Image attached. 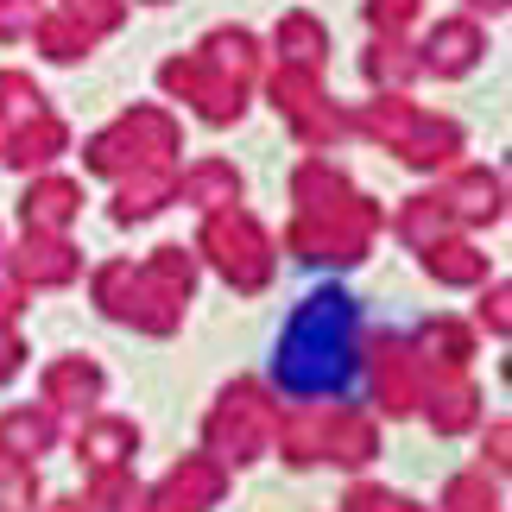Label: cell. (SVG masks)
<instances>
[{"mask_svg": "<svg viewBox=\"0 0 512 512\" xmlns=\"http://www.w3.org/2000/svg\"><path fill=\"white\" fill-rule=\"evenodd\" d=\"M348 336H354V310L348 298L336 291H323V298H310L298 310V323H291L285 336V354H279V373L291 386H336L348 373Z\"/></svg>", "mask_w": 512, "mask_h": 512, "instance_id": "1", "label": "cell"}, {"mask_svg": "<svg viewBox=\"0 0 512 512\" xmlns=\"http://www.w3.org/2000/svg\"><path fill=\"white\" fill-rule=\"evenodd\" d=\"M159 83L177 95V102H190L196 114H203L209 127H228V121H241V108H247V89L241 83H228L215 64H203V57H171V64L159 70Z\"/></svg>", "mask_w": 512, "mask_h": 512, "instance_id": "3", "label": "cell"}, {"mask_svg": "<svg viewBox=\"0 0 512 512\" xmlns=\"http://www.w3.org/2000/svg\"><path fill=\"white\" fill-rule=\"evenodd\" d=\"M70 253L64 247H26V272L32 279H45V285H57V279H70Z\"/></svg>", "mask_w": 512, "mask_h": 512, "instance_id": "25", "label": "cell"}, {"mask_svg": "<svg viewBox=\"0 0 512 512\" xmlns=\"http://www.w3.org/2000/svg\"><path fill=\"white\" fill-rule=\"evenodd\" d=\"M215 494H222V475H215L209 462H190V468H177V475L165 481L159 512H203Z\"/></svg>", "mask_w": 512, "mask_h": 512, "instance_id": "12", "label": "cell"}, {"mask_svg": "<svg viewBox=\"0 0 512 512\" xmlns=\"http://www.w3.org/2000/svg\"><path fill=\"white\" fill-rule=\"evenodd\" d=\"M57 13H64L70 26H76V32H83L89 45H95V38H108V32L127 19V0H64Z\"/></svg>", "mask_w": 512, "mask_h": 512, "instance_id": "14", "label": "cell"}, {"mask_svg": "<svg viewBox=\"0 0 512 512\" xmlns=\"http://www.w3.org/2000/svg\"><path fill=\"white\" fill-rule=\"evenodd\" d=\"M51 399H95L102 392V373L95 367H76V361H64V367H51Z\"/></svg>", "mask_w": 512, "mask_h": 512, "instance_id": "20", "label": "cell"}, {"mask_svg": "<svg viewBox=\"0 0 512 512\" xmlns=\"http://www.w3.org/2000/svg\"><path fill=\"white\" fill-rule=\"evenodd\" d=\"M196 57H203V64H215L228 83H241V89L260 76V38H253L247 26H215L203 45H196Z\"/></svg>", "mask_w": 512, "mask_h": 512, "instance_id": "9", "label": "cell"}, {"mask_svg": "<svg viewBox=\"0 0 512 512\" xmlns=\"http://www.w3.org/2000/svg\"><path fill=\"white\" fill-rule=\"evenodd\" d=\"M354 506H361V512H418V506H405V500H386V494H354Z\"/></svg>", "mask_w": 512, "mask_h": 512, "instance_id": "27", "label": "cell"}, {"mask_svg": "<svg viewBox=\"0 0 512 512\" xmlns=\"http://www.w3.org/2000/svg\"><path fill=\"white\" fill-rule=\"evenodd\" d=\"M0 443L7 449H26V456H38V449L51 443V424L32 418V411H13V418H0Z\"/></svg>", "mask_w": 512, "mask_h": 512, "instance_id": "19", "label": "cell"}, {"mask_svg": "<svg viewBox=\"0 0 512 512\" xmlns=\"http://www.w3.org/2000/svg\"><path fill=\"white\" fill-rule=\"evenodd\" d=\"M437 279H449V285H468V279H481V260L468 247H430V260H424Z\"/></svg>", "mask_w": 512, "mask_h": 512, "instance_id": "22", "label": "cell"}, {"mask_svg": "<svg viewBox=\"0 0 512 512\" xmlns=\"http://www.w3.org/2000/svg\"><path fill=\"white\" fill-rule=\"evenodd\" d=\"M26 38H32V51H45V57H51V64H76V57H89V38L76 32L57 7H51V13H38Z\"/></svg>", "mask_w": 512, "mask_h": 512, "instance_id": "13", "label": "cell"}, {"mask_svg": "<svg viewBox=\"0 0 512 512\" xmlns=\"http://www.w3.org/2000/svg\"><path fill=\"white\" fill-rule=\"evenodd\" d=\"M38 13H45L38 0H0V45H13V38H26Z\"/></svg>", "mask_w": 512, "mask_h": 512, "instance_id": "26", "label": "cell"}, {"mask_svg": "<svg viewBox=\"0 0 512 512\" xmlns=\"http://www.w3.org/2000/svg\"><path fill=\"white\" fill-rule=\"evenodd\" d=\"M70 209H76V190H70V184H38V190L26 196V222H45V228H57Z\"/></svg>", "mask_w": 512, "mask_h": 512, "instance_id": "18", "label": "cell"}, {"mask_svg": "<svg viewBox=\"0 0 512 512\" xmlns=\"http://www.w3.org/2000/svg\"><path fill=\"white\" fill-rule=\"evenodd\" d=\"M260 437H266V405H260V392H253V386L228 392L222 411H215V443H222L234 462H253Z\"/></svg>", "mask_w": 512, "mask_h": 512, "instance_id": "8", "label": "cell"}, {"mask_svg": "<svg viewBox=\"0 0 512 512\" xmlns=\"http://www.w3.org/2000/svg\"><path fill=\"white\" fill-rule=\"evenodd\" d=\"M361 70H367V83H373V89H405L424 64H418V51H411L405 38H373L367 57H361Z\"/></svg>", "mask_w": 512, "mask_h": 512, "instance_id": "10", "label": "cell"}, {"mask_svg": "<svg viewBox=\"0 0 512 512\" xmlns=\"http://www.w3.org/2000/svg\"><path fill=\"white\" fill-rule=\"evenodd\" d=\"M203 247L215 253V266H222L234 285H247V291L266 285V241H260V228H253L247 215H215Z\"/></svg>", "mask_w": 512, "mask_h": 512, "instance_id": "4", "label": "cell"}, {"mask_svg": "<svg viewBox=\"0 0 512 512\" xmlns=\"http://www.w3.org/2000/svg\"><path fill=\"white\" fill-rule=\"evenodd\" d=\"M512 7V0H468V13H487V19H500Z\"/></svg>", "mask_w": 512, "mask_h": 512, "instance_id": "28", "label": "cell"}, {"mask_svg": "<svg viewBox=\"0 0 512 512\" xmlns=\"http://www.w3.org/2000/svg\"><path fill=\"white\" fill-rule=\"evenodd\" d=\"M411 19H418V0H367V26L380 38H399Z\"/></svg>", "mask_w": 512, "mask_h": 512, "instance_id": "23", "label": "cell"}, {"mask_svg": "<svg viewBox=\"0 0 512 512\" xmlns=\"http://www.w3.org/2000/svg\"><path fill=\"white\" fill-rule=\"evenodd\" d=\"M272 102H279V114L304 133L310 146L329 140V133H342V114L323 102V89H317V76H310V70H285L279 64V76H272Z\"/></svg>", "mask_w": 512, "mask_h": 512, "instance_id": "5", "label": "cell"}, {"mask_svg": "<svg viewBox=\"0 0 512 512\" xmlns=\"http://www.w3.org/2000/svg\"><path fill=\"white\" fill-rule=\"evenodd\" d=\"M83 449H89L95 462H121L127 449H133V430L127 424H95L89 437H83Z\"/></svg>", "mask_w": 512, "mask_h": 512, "instance_id": "24", "label": "cell"}, {"mask_svg": "<svg viewBox=\"0 0 512 512\" xmlns=\"http://www.w3.org/2000/svg\"><path fill=\"white\" fill-rule=\"evenodd\" d=\"M272 45H279V64L285 70H310V76H317L323 57H329V26L310 7H285L279 26H272Z\"/></svg>", "mask_w": 512, "mask_h": 512, "instance_id": "7", "label": "cell"}, {"mask_svg": "<svg viewBox=\"0 0 512 512\" xmlns=\"http://www.w3.org/2000/svg\"><path fill=\"white\" fill-rule=\"evenodd\" d=\"M481 57H487V38H481V26H475V13L437 19V26L424 32V45H418V64L437 70V76H468Z\"/></svg>", "mask_w": 512, "mask_h": 512, "instance_id": "6", "label": "cell"}, {"mask_svg": "<svg viewBox=\"0 0 512 512\" xmlns=\"http://www.w3.org/2000/svg\"><path fill=\"white\" fill-rule=\"evenodd\" d=\"M152 7H165V0H152Z\"/></svg>", "mask_w": 512, "mask_h": 512, "instance_id": "29", "label": "cell"}, {"mask_svg": "<svg viewBox=\"0 0 512 512\" xmlns=\"http://www.w3.org/2000/svg\"><path fill=\"white\" fill-rule=\"evenodd\" d=\"M171 196V184L165 177H140V184H127L121 190V203H114V215H121V222H133V215H152Z\"/></svg>", "mask_w": 512, "mask_h": 512, "instance_id": "21", "label": "cell"}, {"mask_svg": "<svg viewBox=\"0 0 512 512\" xmlns=\"http://www.w3.org/2000/svg\"><path fill=\"white\" fill-rule=\"evenodd\" d=\"M64 121H57V114H32V121H19L13 127V140H7V159L13 165H45V159H57V152H64Z\"/></svg>", "mask_w": 512, "mask_h": 512, "instance_id": "11", "label": "cell"}, {"mask_svg": "<svg viewBox=\"0 0 512 512\" xmlns=\"http://www.w3.org/2000/svg\"><path fill=\"white\" fill-rule=\"evenodd\" d=\"M32 114H45L38 83H32V76H19V70H0V121L19 127V121H32Z\"/></svg>", "mask_w": 512, "mask_h": 512, "instance_id": "15", "label": "cell"}, {"mask_svg": "<svg viewBox=\"0 0 512 512\" xmlns=\"http://www.w3.org/2000/svg\"><path fill=\"white\" fill-rule=\"evenodd\" d=\"M184 190L196 196V203H234V190H241V177H234L228 165H196L184 177Z\"/></svg>", "mask_w": 512, "mask_h": 512, "instance_id": "17", "label": "cell"}, {"mask_svg": "<svg viewBox=\"0 0 512 512\" xmlns=\"http://www.w3.org/2000/svg\"><path fill=\"white\" fill-rule=\"evenodd\" d=\"M177 152V127H171V114L165 108H133L121 114L108 133H95L89 140V165L95 171H152V165H165Z\"/></svg>", "mask_w": 512, "mask_h": 512, "instance_id": "2", "label": "cell"}, {"mask_svg": "<svg viewBox=\"0 0 512 512\" xmlns=\"http://www.w3.org/2000/svg\"><path fill=\"white\" fill-rule=\"evenodd\" d=\"M449 203H456L462 215H475V222H481V215H500V184L487 171H468L462 184L449 190Z\"/></svg>", "mask_w": 512, "mask_h": 512, "instance_id": "16", "label": "cell"}]
</instances>
